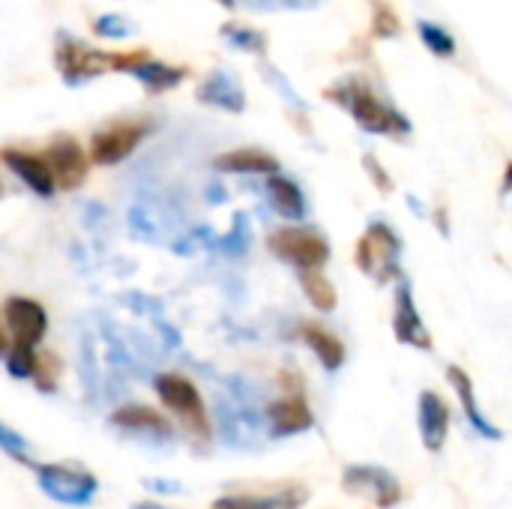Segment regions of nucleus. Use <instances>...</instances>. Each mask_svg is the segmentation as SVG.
<instances>
[{"instance_id": "1", "label": "nucleus", "mask_w": 512, "mask_h": 509, "mask_svg": "<svg viewBox=\"0 0 512 509\" xmlns=\"http://www.w3.org/2000/svg\"><path fill=\"white\" fill-rule=\"evenodd\" d=\"M336 96L366 132H378V135H396V132L405 135V132H411L408 117H402L396 108L384 105L369 87H342Z\"/></svg>"}, {"instance_id": "2", "label": "nucleus", "mask_w": 512, "mask_h": 509, "mask_svg": "<svg viewBox=\"0 0 512 509\" xmlns=\"http://www.w3.org/2000/svg\"><path fill=\"white\" fill-rule=\"evenodd\" d=\"M270 252L300 273L321 270L330 258V243L312 228H279L270 234Z\"/></svg>"}, {"instance_id": "3", "label": "nucleus", "mask_w": 512, "mask_h": 509, "mask_svg": "<svg viewBox=\"0 0 512 509\" xmlns=\"http://www.w3.org/2000/svg\"><path fill=\"white\" fill-rule=\"evenodd\" d=\"M399 258V237L384 222L369 225V231L357 243V264L366 276H375V282H390L396 273Z\"/></svg>"}, {"instance_id": "4", "label": "nucleus", "mask_w": 512, "mask_h": 509, "mask_svg": "<svg viewBox=\"0 0 512 509\" xmlns=\"http://www.w3.org/2000/svg\"><path fill=\"white\" fill-rule=\"evenodd\" d=\"M36 474H39L42 492L57 504L81 507L96 492V480L87 471L75 468V465H39Z\"/></svg>"}, {"instance_id": "5", "label": "nucleus", "mask_w": 512, "mask_h": 509, "mask_svg": "<svg viewBox=\"0 0 512 509\" xmlns=\"http://www.w3.org/2000/svg\"><path fill=\"white\" fill-rule=\"evenodd\" d=\"M42 162L51 171L54 189H75L87 177V156H84L81 144L69 135H60L57 141H51Z\"/></svg>"}, {"instance_id": "6", "label": "nucleus", "mask_w": 512, "mask_h": 509, "mask_svg": "<svg viewBox=\"0 0 512 509\" xmlns=\"http://www.w3.org/2000/svg\"><path fill=\"white\" fill-rule=\"evenodd\" d=\"M156 396H159V402L168 408V411H174L177 417H183L189 426H201L204 423V402H201V393H198V387L189 381V378H183V375H177V372H165V375H159L156 378Z\"/></svg>"}, {"instance_id": "7", "label": "nucleus", "mask_w": 512, "mask_h": 509, "mask_svg": "<svg viewBox=\"0 0 512 509\" xmlns=\"http://www.w3.org/2000/svg\"><path fill=\"white\" fill-rule=\"evenodd\" d=\"M3 318L12 336V345H24V348H36L48 330V315L36 300L27 297H9L3 306Z\"/></svg>"}, {"instance_id": "8", "label": "nucleus", "mask_w": 512, "mask_h": 509, "mask_svg": "<svg viewBox=\"0 0 512 509\" xmlns=\"http://www.w3.org/2000/svg\"><path fill=\"white\" fill-rule=\"evenodd\" d=\"M144 135V123H114L108 129H99L90 141V159L96 165H117L144 141Z\"/></svg>"}, {"instance_id": "9", "label": "nucleus", "mask_w": 512, "mask_h": 509, "mask_svg": "<svg viewBox=\"0 0 512 509\" xmlns=\"http://www.w3.org/2000/svg\"><path fill=\"white\" fill-rule=\"evenodd\" d=\"M417 420H420V438H423V447L429 453H441L444 450V441H447V432H450V411H447V402L426 390L420 396V405H417Z\"/></svg>"}, {"instance_id": "10", "label": "nucleus", "mask_w": 512, "mask_h": 509, "mask_svg": "<svg viewBox=\"0 0 512 509\" xmlns=\"http://www.w3.org/2000/svg\"><path fill=\"white\" fill-rule=\"evenodd\" d=\"M345 489L354 495H369L378 507H393L399 501V483L381 468H351L345 471Z\"/></svg>"}, {"instance_id": "11", "label": "nucleus", "mask_w": 512, "mask_h": 509, "mask_svg": "<svg viewBox=\"0 0 512 509\" xmlns=\"http://www.w3.org/2000/svg\"><path fill=\"white\" fill-rule=\"evenodd\" d=\"M393 330H396L399 342H405V345H411V348H423V351L432 348V336H429V330H426L423 321H420V312H417V306H414V297H411V285H408V282H402L399 291H396Z\"/></svg>"}, {"instance_id": "12", "label": "nucleus", "mask_w": 512, "mask_h": 509, "mask_svg": "<svg viewBox=\"0 0 512 509\" xmlns=\"http://www.w3.org/2000/svg\"><path fill=\"white\" fill-rule=\"evenodd\" d=\"M267 420H270V432L276 438L300 435V432L312 429V423H315V417H312L303 396H285V399L273 402L270 411H267Z\"/></svg>"}, {"instance_id": "13", "label": "nucleus", "mask_w": 512, "mask_h": 509, "mask_svg": "<svg viewBox=\"0 0 512 509\" xmlns=\"http://www.w3.org/2000/svg\"><path fill=\"white\" fill-rule=\"evenodd\" d=\"M3 162H6V168H9L27 189H33L36 195H42V198H51V195H54V180H51V171H48V165L42 162V156L21 153V150H3Z\"/></svg>"}, {"instance_id": "14", "label": "nucleus", "mask_w": 512, "mask_h": 509, "mask_svg": "<svg viewBox=\"0 0 512 509\" xmlns=\"http://www.w3.org/2000/svg\"><path fill=\"white\" fill-rule=\"evenodd\" d=\"M105 66H108L105 54H96V51H90V48H84L78 42H66L63 51H60V69H63V78L69 84H78V81L102 72Z\"/></svg>"}, {"instance_id": "15", "label": "nucleus", "mask_w": 512, "mask_h": 509, "mask_svg": "<svg viewBox=\"0 0 512 509\" xmlns=\"http://www.w3.org/2000/svg\"><path fill=\"white\" fill-rule=\"evenodd\" d=\"M213 165H216V171H225V174H267V177H273L279 171V162L270 153L252 150V147L222 153V156H216Z\"/></svg>"}, {"instance_id": "16", "label": "nucleus", "mask_w": 512, "mask_h": 509, "mask_svg": "<svg viewBox=\"0 0 512 509\" xmlns=\"http://www.w3.org/2000/svg\"><path fill=\"white\" fill-rule=\"evenodd\" d=\"M198 99L207 102V105L234 111V114H240V111L246 108V96H243L240 84H237L228 72H213V75L201 84Z\"/></svg>"}, {"instance_id": "17", "label": "nucleus", "mask_w": 512, "mask_h": 509, "mask_svg": "<svg viewBox=\"0 0 512 509\" xmlns=\"http://www.w3.org/2000/svg\"><path fill=\"white\" fill-rule=\"evenodd\" d=\"M111 423L126 429V432H144V435H159V438H168L171 435V423L156 414L153 408H144V405H126V408H117L111 414Z\"/></svg>"}, {"instance_id": "18", "label": "nucleus", "mask_w": 512, "mask_h": 509, "mask_svg": "<svg viewBox=\"0 0 512 509\" xmlns=\"http://www.w3.org/2000/svg\"><path fill=\"white\" fill-rule=\"evenodd\" d=\"M267 192H270V204L276 207L279 216L294 219V222H300L306 216V198H303V192H300V186L294 180H288L282 174H273L267 180Z\"/></svg>"}, {"instance_id": "19", "label": "nucleus", "mask_w": 512, "mask_h": 509, "mask_svg": "<svg viewBox=\"0 0 512 509\" xmlns=\"http://www.w3.org/2000/svg\"><path fill=\"white\" fill-rule=\"evenodd\" d=\"M129 75H135L147 90H171V87H177L180 81H183V75H186V69H177V66H168V63H162V60H150V57H141L138 63H132L129 69H126Z\"/></svg>"}, {"instance_id": "20", "label": "nucleus", "mask_w": 512, "mask_h": 509, "mask_svg": "<svg viewBox=\"0 0 512 509\" xmlns=\"http://www.w3.org/2000/svg\"><path fill=\"white\" fill-rule=\"evenodd\" d=\"M450 384L456 387V393H459V399H462V405H465V414H468V420L474 423V429L483 435V438H501V429H495L483 414H480V405H477V396H474V384H471V375L465 372V369H459V366H450Z\"/></svg>"}, {"instance_id": "21", "label": "nucleus", "mask_w": 512, "mask_h": 509, "mask_svg": "<svg viewBox=\"0 0 512 509\" xmlns=\"http://www.w3.org/2000/svg\"><path fill=\"white\" fill-rule=\"evenodd\" d=\"M303 342L315 351V357L324 363V369H330V372H336L342 363H345V345L330 333V330H324L321 324H303Z\"/></svg>"}, {"instance_id": "22", "label": "nucleus", "mask_w": 512, "mask_h": 509, "mask_svg": "<svg viewBox=\"0 0 512 509\" xmlns=\"http://www.w3.org/2000/svg\"><path fill=\"white\" fill-rule=\"evenodd\" d=\"M300 282H303V291L309 297V303L318 309V312H333L339 297H336V288L333 282L321 273V270H306L300 273Z\"/></svg>"}, {"instance_id": "23", "label": "nucleus", "mask_w": 512, "mask_h": 509, "mask_svg": "<svg viewBox=\"0 0 512 509\" xmlns=\"http://www.w3.org/2000/svg\"><path fill=\"white\" fill-rule=\"evenodd\" d=\"M297 492H285L279 498H222L213 509H297Z\"/></svg>"}, {"instance_id": "24", "label": "nucleus", "mask_w": 512, "mask_h": 509, "mask_svg": "<svg viewBox=\"0 0 512 509\" xmlns=\"http://www.w3.org/2000/svg\"><path fill=\"white\" fill-rule=\"evenodd\" d=\"M417 30H420L423 45H426L432 54H438V57H450V54H456V39H453V33H450V30H444L441 24L417 21Z\"/></svg>"}, {"instance_id": "25", "label": "nucleus", "mask_w": 512, "mask_h": 509, "mask_svg": "<svg viewBox=\"0 0 512 509\" xmlns=\"http://www.w3.org/2000/svg\"><path fill=\"white\" fill-rule=\"evenodd\" d=\"M36 351L33 348H24V345H12L6 351V372L12 378H33L36 375Z\"/></svg>"}, {"instance_id": "26", "label": "nucleus", "mask_w": 512, "mask_h": 509, "mask_svg": "<svg viewBox=\"0 0 512 509\" xmlns=\"http://www.w3.org/2000/svg\"><path fill=\"white\" fill-rule=\"evenodd\" d=\"M222 36H225L231 45L243 48V51H255V54H261V51L267 48V39H264V33H261V30H252V27L225 24V27H222Z\"/></svg>"}, {"instance_id": "27", "label": "nucleus", "mask_w": 512, "mask_h": 509, "mask_svg": "<svg viewBox=\"0 0 512 509\" xmlns=\"http://www.w3.org/2000/svg\"><path fill=\"white\" fill-rule=\"evenodd\" d=\"M96 33L105 36V39H120V36L129 33V24H126L120 15L108 12V15H99V18H96Z\"/></svg>"}, {"instance_id": "28", "label": "nucleus", "mask_w": 512, "mask_h": 509, "mask_svg": "<svg viewBox=\"0 0 512 509\" xmlns=\"http://www.w3.org/2000/svg\"><path fill=\"white\" fill-rule=\"evenodd\" d=\"M378 15H375V33L378 36H396L399 33V21H396V12H390L384 3H375Z\"/></svg>"}, {"instance_id": "29", "label": "nucleus", "mask_w": 512, "mask_h": 509, "mask_svg": "<svg viewBox=\"0 0 512 509\" xmlns=\"http://www.w3.org/2000/svg\"><path fill=\"white\" fill-rule=\"evenodd\" d=\"M0 450H6L9 456H15V459H21L24 462V456H27V444H24V438L21 435H15L12 429H6V426H0Z\"/></svg>"}, {"instance_id": "30", "label": "nucleus", "mask_w": 512, "mask_h": 509, "mask_svg": "<svg viewBox=\"0 0 512 509\" xmlns=\"http://www.w3.org/2000/svg\"><path fill=\"white\" fill-rule=\"evenodd\" d=\"M366 168L372 171V177L378 180V186H381V189H390V180L384 177V168H381V165H378V162H375L372 156H366Z\"/></svg>"}, {"instance_id": "31", "label": "nucleus", "mask_w": 512, "mask_h": 509, "mask_svg": "<svg viewBox=\"0 0 512 509\" xmlns=\"http://www.w3.org/2000/svg\"><path fill=\"white\" fill-rule=\"evenodd\" d=\"M6 351H9V339H6L3 330H0V357H6Z\"/></svg>"}, {"instance_id": "32", "label": "nucleus", "mask_w": 512, "mask_h": 509, "mask_svg": "<svg viewBox=\"0 0 512 509\" xmlns=\"http://www.w3.org/2000/svg\"><path fill=\"white\" fill-rule=\"evenodd\" d=\"M219 3H222V6H228V9L234 6V0H219Z\"/></svg>"}, {"instance_id": "33", "label": "nucleus", "mask_w": 512, "mask_h": 509, "mask_svg": "<svg viewBox=\"0 0 512 509\" xmlns=\"http://www.w3.org/2000/svg\"><path fill=\"white\" fill-rule=\"evenodd\" d=\"M135 509H162V507H150V504H141V507H135Z\"/></svg>"}]
</instances>
